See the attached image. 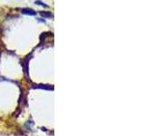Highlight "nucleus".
Listing matches in <instances>:
<instances>
[{
  "label": "nucleus",
  "mask_w": 145,
  "mask_h": 136,
  "mask_svg": "<svg viewBox=\"0 0 145 136\" xmlns=\"http://www.w3.org/2000/svg\"><path fill=\"white\" fill-rule=\"evenodd\" d=\"M40 14L41 16H44V17H48V18L53 17V14L50 13V12H40Z\"/></svg>",
  "instance_id": "obj_3"
},
{
  "label": "nucleus",
  "mask_w": 145,
  "mask_h": 136,
  "mask_svg": "<svg viewBox=\"0 0 145 136\" xmlns=\"http://www.w3.org/2000/svg\"><path fill=\"white\" fill-rule=\"evenodd\" d=\"M34 88H41V89H46V90H53L54 87L51 85H43V84H38V85L34 86Z\"/></svg>",
  "instance_id": "obj_2"
},
{
  "label": "nucleus",
  "mask_w": 145,
  "mask_h": 136,
  "mask_svg": "<svg viewBox=\"0 0 145 136\" xmlns=\"http://www.w3.org/2000/svg\"><path fill=\"white\" fill-rule=\"evenodd\" d=\"M36 4H37V5H41L42 7H47V6H46V4L42 3L41 1H36Z\"/></svg>",
  "instance_id": "obj_4"
},
{
  "label": "nucleus",
  "mask_w": 145,
  "mask_h": 136,
  "mask_svg": "<svg viewBox=\"0 0 145 136\" xmlns=\"http://www.w3.org/2000/svg\"><path fill=\"white\" fill-rule=\"evenodd\" d=\"M21 12L23 14H26V15H30V16H34L36 15V11L32 9H29V8H24V9L21 10Z\"/></svg>",
  "instance_id": "obj_1"
}]
</instances>
